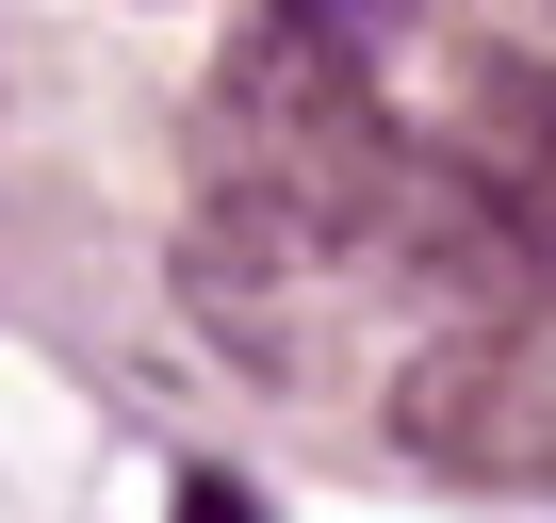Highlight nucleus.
Segmentation results:
<instances>
[{"label": "nucleus", "mask_w": 556, "mask_h": 523, "mask_svg": "<svg viewBox=\"0 0 556 523\" xmlns=\"http://www.w3.org/2000/svg\"><path fill=\"white\" fill-rule=\"evenodd\" d=\"M458 180L507 213L523 279L556 295V66H523V50H475V82H458Z\"/></svg>", "instance_id": "nucleus-3"}, {"label": "nucleus", "mask_w": 556, "mask_h": 523, "mask_svg": "<svg viewBox=\"0 0 556 523\" xmlns=\"http://www.w3.org/2000/svg\"><path fill=\"white\" fill-rule=\"evenodd\" d=\"M409 131L361 99V50L262 17L197 82V196L213 213H295V229H393L409 245Z\"/></svg>", "instance_id": "nucleus-1"}, {"label": "nucleus", "mask_w": 556, "mask_h": 523, "mask_svg": "<svg viewBox=\"0 0 556 523\" xmlns=\"http://www.w3.org/2000/svg\"><path fill=\"white\" fill-rule=\"evenodd\" d=\"M377 425H393L409 458L475 474V490H540V474H556V360H540L507 311H458V328H426V344L393 360Z\"/></svg>", "instance_id": "nucleus-2"}, {"label": "nucleus", "mask_w": 556, "mask_h": 523, "mask_svg": "<svg viewBox=\"0 0 556 523\" xmlns=\"http://www.w3.org/2000/svg\"><path fill=\"white\" fill-rule=\"evenodd\" d=\"M295 34H328V50H377V34H409V0H278Z\"/></svg>", "instance_id": "nucleus-4"}]
</instances>
